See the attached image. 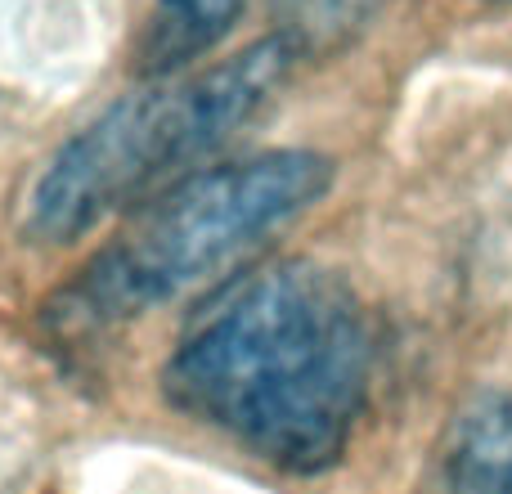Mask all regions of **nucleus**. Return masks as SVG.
<instances>
[{
	"label": "nucleus",
	"mask_w": 512,
	"mask_h": 494,
	"mask_svg": "<svg viewBox=\"0 0 512 494\" xmlns=\"http://www.w3.org/2000/svg\"><path fill=\"white\" fill-rule=\"evenodd\" d=\"M369 378L373 328L360 297L315 261H270L189 319L162 391L270 468L315 477L351 445Z\"/></svg>",
	"instance_id": "1"
},
{
	"label": "nucleus",
	"mask_w": 512,
	"mask_h": 494,
	"mask_svg": "<svg viewBox=\"0 0 512 494\" xmlns=\"http://www.w3.org/2000/svg\"><path fill=\"white\" fill-rule=\"evenodd\" d=\"M297 59L301 50L279 32L203 72L131 90L50 158L27 198V230L41 243H72L194 171L279 95Z\"/></svg>",
	"instance_id": "2"
},
{
	"label": "nucleus",
	"mask_w": 512,
	"mask_h": 494,
	"mask_svg": "<svg viewBox=\"0 0 512 494\" xmlns=\"http://www.w3.org/2000/svg\"><path fill=\"white\" fill-rule=\"evenodd\" d=\"M328 185L333 162L310 149H274L194 171L144 207L59 292V306L50 310L54 328L95 337L149 315L310 212Z\"/></svg>",
	"instance_id": "3"
},
{
	"label": "nucleus",
	"mask_w": 512,
	"mask_h": 494,
	"mask_svg": "<svg viewBox=\"0 0 512 494\" xmlns=\"http://www.w3.org/2000/svg\"><path fill=\"white\" fill-rule=\"evenodd\" d=\"M441 494H512V391L490 387L459 409L441 454Z\"/></svg>",
	"instance_id": "4"
},
{
	"label": "nucleus",
	"mask_w": 512,
	"mask_h": 494,
	"mask_svg": "<svg viewBox=\"0 0 512 494\" xmlns=\"http://www.w3.org/2000/svg\"><path fill=\"white\" fill-rule=\"evenodd\" d=\"M243 0H153V36L149 59L158 72L189 63L194 54L212 50L234 27Z\"/></svg>",
	"instance_id": "5"
},
{
	"label": "nucleus",
	"mask_w": 512,
	"mask_h": 494,
	"mask_svg": "<svg viewBox=\"0 0 512 494\" xmlns=\"http://www.w3.org/2000/svg\"><path fill=\"white\" fill-rule=\"evenodd\" d=\"M283 14V36L301 54L315 45H342L373 18L378 0H274Z\"/></svg>",
	"instance_id": "6"
},
{
	"label": "nucleus",
	"mask_w": 512,
	"mask_h": 494,
	"mask_svg": "<svg viewBox=\"0 0 512 494\" xmlns=\"http://www.w3.org/2000/svg\"><path fill=\"white\" fill-rule=\"evenodd\" d=\"M499 5H512V0H499Z\"/></svg>",
	"instance_id": "7"
}]
</instances>
